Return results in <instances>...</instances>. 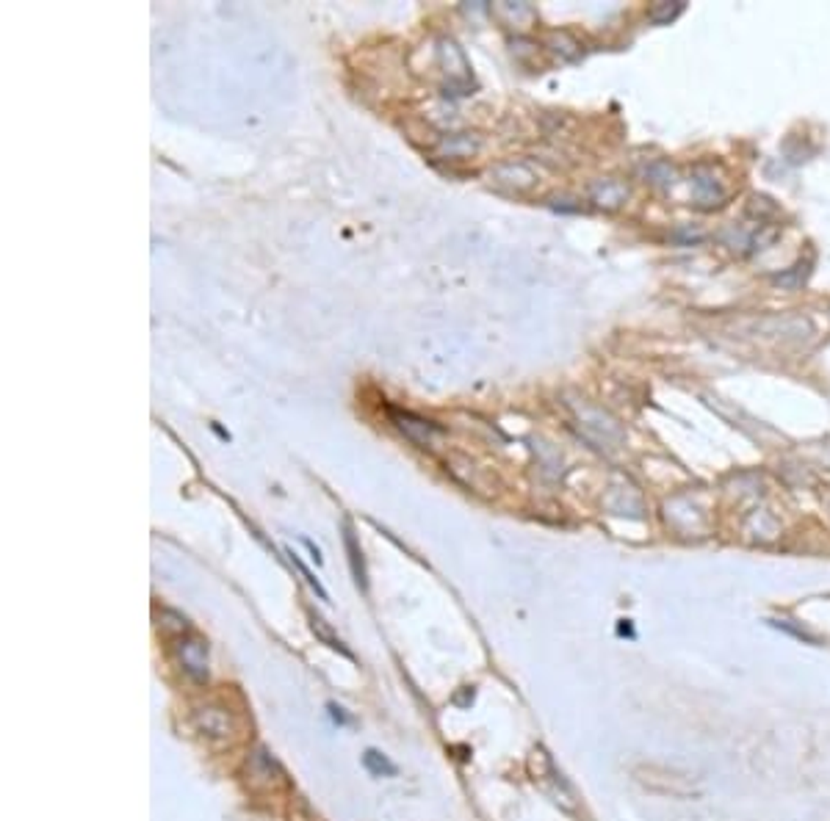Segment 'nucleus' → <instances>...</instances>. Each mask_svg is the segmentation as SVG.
<instances>
[{
	"label": "nucleus",
	"instance_id": "20e7f679",
	"mask_svg": "<svg viewBox=\"0 0 830 821\" xmlns=\"http://www.w3.org/2000/svg\"><path fill=\"white\" fill-rule=\"evenodd\" d=\"M592 197H596L598 205H606V208H618L621 202H626L628 191L623 183H614V180H604L592 188Z\"/></svg>",
	"mask_w": 830,
	"mask_h": 821
},
{
	"label": "nucleus",
	"instance_id": "39448f33",
	"mask_svg": "<svg viewBox=\"0 0 830 821\" xmlns=\"http://www.w3.org/2000/svg\"><path fill=\"white\" fill-rule=\"evenodd\" d=\"M695 197H698V202H715L717 205L723 200V188L715 180L695 178Z\"/></svg>",
	"mask_w": 830,
	"mask_h": 821
},
{
	"label": "nucleus",
	"instance_id": "7ed1b4c3",
	"mask_svg": "<svg viewBox=\"0 0 830 821\" xmlns=\"http://www.w3.org/2000/svg\"><path fill=\"white\" fill-rule=\"evenodd\" d=\"M194 722L200 733H205L208 738H230L233 733V716L225 711V708H217V706H205V708H197L194 711Z\"/></svg>",
	"mask_w": 830,
	"mask_h": 821
},
{
	"label": "nucleus",
	"instance_id": "1a4fd4ad",
	"mask_svg": "<svg viewBox=\"0 0 830 821\" xmlns=\"http://www.w3.org/2000/svg\"><path fill=\"white\" fill-rule=\"evenodd\" d=\"M289 557H291V562H294V564L299 567V572H302V575L307 578V584H311V587H313V589H316V592L321 595V600H327V592H324V587H321V584L316 581V578H313V572H311V570H307V567H304V564L299 562V557H296V553H294V550H289Z\"/></svg>",
	"mask_w": 830,
	"mask_h": 821
},
{
	"label": "nucleus",
	"instance_id": "f03ea898",
	"mask_svg": "<svg viewBox=\"0 0 830 821\" xmlns=\"http://www.w3.org/2000/svg\"><path fill=\"white\" fill-rule=\"evenodd\" d=\"M391 418H393V423L407 434V438L413 440V443H418V446H435V438L440 434V429L432 423V421H423V418H418V415H413V413H399V409H391Z\"/></svg>",
	"mask_w": 830,
	"mask_h": 821
},
{
	"label": "nucleus",
	"instance_id": "6e6552de",
	"mask_svg": "<svg viewBox=\"0 0 830 821\" xmlns=\"http://www.w3.org/2000/svg\"><path fill=\"white\" fill-rule=\"evenodd\" d=\"M366 766L374 771V775H393V771H396V769H393V766H391L383 755L374 753V750H368V753H366Z\"/></svg>",
	"mask_w": 830,
	"mask_h": 821
},
{
	"label": "nucleus",
	"instance_id": "f257e3e1",
	"mask_svg": "<svg viewBox=\"0 0 830 821\" xmlns=\"http://www.w3.org/2000/svg\"><path fill=\"white\" fill-rule=\"evenodd\" d=\"M178 656H180L183 669L192 675L194 681H205L208 678V647H205L202 639H197V636L180 639Z\"/></svg>",
	"mask_w": 830,
	"mask_h": 821
},
{
	"label": "nucleus",
	"instance_id": "0eeeda50",
	"mask_svg": "<svg viewBox=\"0 0 830 821\" xmlns=\"http://www.w3.org/2000/svg\"><path fill=\"white\" fill-rule=\"evenodd\" d=\"M346 548H349V553H352V570H354V575H358V581L363 584L366 581V572H363V562H358L360 559V550H358V545H354V534L346 528Z\"/></svg>",
	"mask_w": 830,
	"mask_h": 821
},
{
	"label": "nucleus",
	"instance_id": "423d86ee",
	"mask_svg": "<svg viewBox=\"0 0 830 821\" xmlns=\"http://www.w3.org/2000/svg\"><path fill=\"white\" fill-rule=\"evenodd\" d=\"M681 12H684V4H656V6L648 12V17H651L653 22H659V26H668V22H673Z\"/></svg>",
	"mask_w": 830,
	"mask_h": 821
}]
</instances>
